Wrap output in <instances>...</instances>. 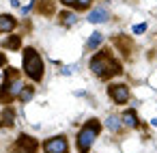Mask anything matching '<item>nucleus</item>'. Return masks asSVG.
Returning a JSON list of instances; mask_svg holds the SVG:
<instances>
[{
    "label": "nucleus",
    "instance_id": "10",
    "mask_svg": "<svg viewBox=\"0 0 157 153\" xmlns=\"http://www.w3.org/2000/svg\"><path fill=\"white\" fill-rule=\"evenodd\" d=\"M105 127H108L110 131H114V134H116V131H121V129L125 127V123H123V119H121V116H114V114H112V116H108Z\"/></svg>",
    "mask_w": 157,
    "mask_h": 153
},
{
    "label": "nucleus",
    "instance_id": "17",
    "mask_svg": "<svg viewBox=\"0 0 157 153\" xmlns=\"http://www.w3.org/2000/svg\"><path fill=\"white\" fill-rule=\"evenodd\" d=\"M131 30H133V35H142V33L146 30V24H138V26H133Z\"/></svg>",
    "mask_w": 157,
    "mask_h": 153
},
{
    "label": "nucleus",
    "instance_id": "8",
    "mask_svg": "<svg viewBox=\"0 0 157 153\" xmlns=\"http://www.w3.org/2000/svg\"><path fill=\"white\" fill-rule=\"evenodd\" d=\"M22 91H24V84L15 78L13 82H9L7 86H5V95H9V97H15V95H22Z\"/></svg>",
    "mask_w": 157,
    "mask_h": 153
},
{
    "label": "nucleus",
    "instance_id": "7",
    "mask_svg": "<svg viewBox=\"0 0 157 153\" xmlns=\"http://www.w3.org/2000/svg\"><path fill=\"white\" fill-rule=\"evenodd\" d=\"M17 149H20V153H35L37 151V142L33 138H28V136H22L20 142H17Z\"/></svg>",
    "mask_w": 157,
    "mask_h": 153
},
{
    "label": "nucleus",
    "instance_id": "3",
    "mask_svg": "<svg viewBox=\"0 0 157 153\" xmlns=\"http://www.w3.org/2000/svg\"><path fill=\"white\" fill-rule=\"evenodd\" d=\"M99 129H101L99 121H90L88 125H84V129L78 134V149H80V153H86V151L93 147V142H95Z\"/></svg>",
    "mask_w": 157,
    "mask_h": 153
},
{
    "label": "nucleus",
    "instance_id": "2",
    "mask_svg": "<svg viewBox=\"0 0 157 153\" xmlns=\"http://www.w3.org/2000/svg\"><path fill=\"white\" fill-rule=\"evenodd\" d=\"M24 69H26L28 78H33L35 82H39L41 76H43V63H41L39 54H37L33 48H28V50L24 52Z\"/></svg>",
    "mask_w": 157,
    "mask_h": 153
},
{
    "label": "nucleus",
    "instance_id": "4",
    "mask_svg": "<svg viewBox=\"0 0 157 153\" xmlns=\"http://www.w3.org/2000/svg\"><path fill=\"white\" fill-rule=\"evenodd\" d=\"M108 93H110V97H112L114 104H127L129 97H131L127 84H112V86L108 88Z\"/></svg>",
    "mask_w": 157,
    "mask_h": 153
},
{
    "label": "nucleus",
    "instance_id": "20",
    "mask_svg": "<svg viewBox=\"0 0 157 153\" xmlns=\"http://www.w3.org/2000/svg\"><path fill=\"white\" fill-rule=\"evenodd\" d=\"M0 80H2V73H0Z\"/></svg>",
    "mask_w": 157,
    "mask_h": 153
},
{
    "label": "nucleus",
    "instance_id": "6",
    "mask_svg": "<svg viewBox=\"0 0 157 153\" xmlns=\"http://www.w3.org/2000/svg\"><path fill=\"white\" fill-rule=\"evenodd\" d=\"M110 20V11L105 7H95L90 13H88V22L90 24H103Z\"/></svg>",
    "mask_w": 157,
    "mask_h": 153
},
{
    "label": "nucleus",
    "instance_id": "16",
    "mask_svg": "<svg viewBox=\"0 0 157 153\" xmlns=\"http://www.w3.org/2000/svg\"><path fill=\"white\" fill-rule=\"evenodd\" d=\"M75 7L78 9H88L90 7V0H75Z\"/></svg>",
    "mask_w": 157,
    "mask_h": 153
},
{
    "label": "nucleus",
    "instance_id": "1",
    "mask_svg": "<svg viewBox=\"0 0 157 153\" xmlns=\"http://www.w3.org/2000/svg\"><path fill=\"white\" fill-rule=\"evenodd\" d=\"M90 69H93V73H95L97 78H101V80H108V78L121 73V65H118L110 54H97V56L90 61Z\"/></svg>",
    "mask_w": 157,
    "mask_h": 153
},
{
    "label": "nucleus",
    "instance_id": "13",
    "mask_svg": "<svg viewBox=\"0 0 157 153\" xmlns=\"http://www.w3.org/2000/svg\"><path fill=\"white\" fill-rule=\"evenodd\" d=\"M33 95H35V88H33V86H24V91H22L20 99H22V101H28V99H30Z\"/></svg>",
    "mask_w": 157,
    "mask_h": 153
},
{
    "label": "nucleus",
    "instance_id": "9",
    "mask_svg": "<svg viewBox=\"0 0 157 153\" xmlns=\"http://www.w3.org/2000/svg\"><path fill=\"white\" fill-rule=\"evenodd\" d=\"M121 119H123L125 127H138V112L136 110H125Z\"/></svg>",
    "mask_w": 157,
    "mask_h": 153
},
{
    "label": "nucleus",
    "instance_id": "5",
    "mask_svg": "<svg viewBox=\"0 0 157 153\" xmlns=\"http://www.w3.org/2000/svg\"><path fill=\"white\" fill-rule=\"evenodd\" d=\"M43 151L45 153H69V142L63 136H56V138H50L43 144Z\"/></svg>",
    "mask_w": 157,
    "mask_h": 153
},
{
    "label": "nucleus",
    "instance_id": "12",
    "mask_svg": "<svg viewBox=\"0 0 157 153\" xmlns=\"http://www.w3.org/2000/svg\"><path fill=\"white\" fill-rule=\"evenodd\" d=\"M101 43H103V35H101V33H93L90 39L86 41V50H97Z\"/></svg>",
    "mask_w": 157,
    "mask_h": 153
},
{
    "label": "nucleus",
    "instance_id": "15",
    "mask_svg": "<svg viewBox=\"0 0 157 153\" xmlns=\"http://www.w3.org/2000/svg\"><path fill=\"white\" fill-rule=\"evenodd\" d=\"M5 45H7V48H17V45H20V37H11Z\"/></svg>",
    "mask_w": 157,
    "mask_h": 153
},
{
    "label": "nucleus",
    "instance_id": "18",
    "mask_svg": "<svg viewBox=\"0 0 157 153\" xmlns=\"http://www.w3.org/2000/svg\"><path fill=\"white\" fill-rule=\"evenodd\" d=\"M60 2H65V5H75V0H60Z\"/></svg>",
    "mask_w": 157,
    "mask_h": 153
},
{
    "label": "nucleus",
    "instance_id": "11",
    "mask_svg": "<svg viewBox=\"0 0 157 153\" xmlns=\"http://www.w3.org/2000/svg\"><path fill=\"white\" fill-rule=\"evenodd\" d=\"M15 28V20L11 15H0V33H11Z\"/></svg>",
    "mask_w": 157,
    "mask_h": 153
},
{
    "label": "nucleus",
    "instance_id": "19",
    "mask_svg": "<svg viewBox=\"0 0 157 153\" xmlns=\"http://www.w3.org/2000/svg\"><path fill=\"white\" fill-rule=\"evenodd\" d=\"M0 65H5V54H0Z\"/></svg>",
    "mask_w": 157,
    "mask_h": 153
},
{
    "label": "nucleus",
    "instance_id": "14",
    "mask_svg": "<svg viewBox=\"0 0 157 153\" xmlns=\"http://www.w3.org/2000/svg\"><path fill=\"white\" fill-rule=\"evenodd\" d=\"M63 22H65L67 26H73V24H75V15H73V13H67V11H65V13H63Z\"/></svg>",
    "mask_w": 157,
    "mask_h": 153
}]
</instances>
